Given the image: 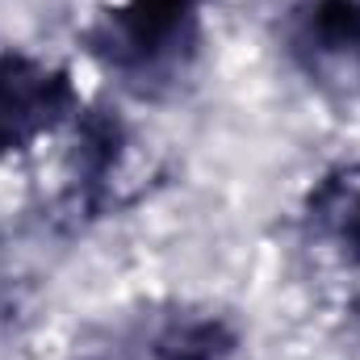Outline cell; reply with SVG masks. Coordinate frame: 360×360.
I'll return each instance as SVG.
<instances>
[{
  "label": "cell",
  "instance_id": "obj_1",
  "mask_svg": "<svg viewBox=\"0 0 360 360\" xmlns=\"http://www.w3.org/2000/svg\"><path fill=\"white\" fill-rule=\"evenodd\" d=\"M201 0H117L96 25V51L122 72H160L193 46Z\"/></svg>",
  "mask_w": 360,
  "mask_h": 360
},
{
  "label": "cell",
  "instance_id": "obj_2",
  "mask_svg": "<svg viewBox=\"0 0 360 360\" xmlns=\"http://www.w3.org/2000/svg\"><path fill=\"white\" fill-rule=\"evenodd\" d=\"M72 105L63 72L25 55H0V155L51 130Z\"/></svg>",
  "mask_w": 360,
  "mask_h": 360
},
{
  "label": "cell",
  "instance_id": "obj_3",
  "mask_svg": "<svg viewBox=\"0 0 360 360\" xmlns=\"http://www.w3.org/2000/svg\"><path fill=\"white\" fill-rule=\"evenodd\" d=\"M289 51L306 72L360 76V0H293Z\"/></svg>",
  "mask_w": 360,
  "mask_h": 360
},
{
  "label": "cell",
  "instance_id": "obj_4",
  "mask_svg": "<svg viewBox=\"0 0 360 360\" xmlns=\"http://www.w3.org/2000/svg\"><path fill=\"white\" fill-rule=\"evenodd\" d=\"M310 235L340 260H360V164L340 168L314 184L306 201Z\"/></svg>",
  "mask_w": 360,
  "mask_h": 360
}]
</instances>
